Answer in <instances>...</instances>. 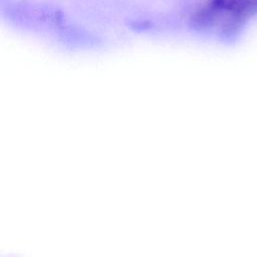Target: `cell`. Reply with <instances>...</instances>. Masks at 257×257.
<instances>
[{"mask_svg":"<svg viewBox=\"0 0 257 257\" xmlns=\"http://www.w3.org/2000/svg\"><path fill=\"white\" fill-rule=\"evenodd\" d=\"M226 0H210L191 17V25L196 30L206 31L220 24L225 15Z\"/></svg>","mask_w":257,"mask_h":257,"instance_id":"6da1fadb","label":"cell"},{"mask_svg":"<svg viewBox=\"0 0 257 257\" xmlns=\"http://www.w3.org/2000/svg\"><path fill=\"white\" fill-rule=\"evenodd\" d=\"M244 2L249 18L257 16V0H244Z\"/></svg>","mask_w":257,"mask_h":257,"instance_id":"7a4b0ae2","label":"cell"}]
</instances>
